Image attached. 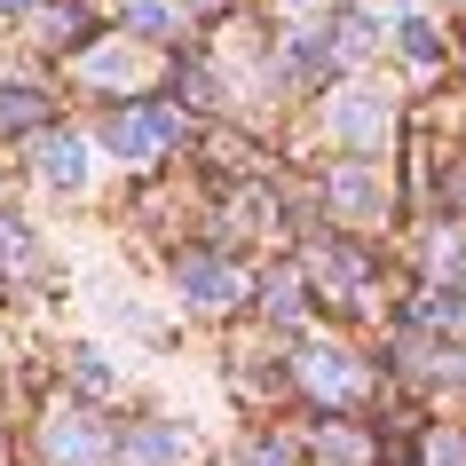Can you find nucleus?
I'll list each match as a JSON object with an SVG mask.
<instances>
[{
    "label": "nucleus",
    "instance_id": "obj_1",
    "mask_svg": "<svg viewBox=\"0 0 466 466\" xmlns=\"http://www.w3.org/2000/svg\"><path fill=\"white\" fill-rule=\"evenodd\" d=\"M167 135H174V111H167V103H135V111L111 119V150H119V158H150Z\"/></svg>",
    "mask_w": 466,
    "mask_h": 466
},
{
    "label": "nucleus",
    "instance_id": "obj_2",
    "mask_svg": "<svg viewBox=\"0 0 466 466\" xmlns=\"http://www.w3.org/2000/svg\"><path fill=\"white\" fill-rule=\"evenodd\" d=\"M40 182L48 190H79L87 182V143H79L72 127H56L48 143H40Z\"/></svg>",
    "mask_w": 466,
    "mask_h": 466
},
{
    "label": "nucleus",
    "instance_id": "obj_3",
    "mask_svg": "<svg viewBox=\"0 0 466 466\" xmlns=\"http://www.w3.org/2000/svg\"><path fill=\"white\" fill-rule=\"evenodd\" d=\"M182 293H190V300H229V293H238V269H229V261L190 253V261H182Z\"/></svg>",
    "mask_w": 466,
    "mask_h": 466
},
{
    "label": "nucleus",
    "instance_id": "obj_4",
    "mask_svg": "<svg viewBox=\"0 0 466 466\" xmlns=\"http://www.w3.org/2000/svg\"><path fill=\"white\" fill-rule=\"evenodd\" d=\"M340 135H348L356 150H364V143H380V96H371V87L340 96Z\"/></svg>",
    "mask_w": 466,
    "mask_h": 466
},
{
    "label": "nucleus",
    "instance_id": "obj_5",
    "mask_svg": "<svg viewBox=\"0 0 466 466\" xmlns=\"http://www.w3.org/2000/svg\"><path fill=\"white\" fill-rule=\"evenodd\" d=\"M56 459H64V466H96L103 459L96 419H56Z\"/></svg>",
    "mask_w": 466,
    "mask_h": 466
},
{
    "label": "nucleus",
    "instance_id": "obj_6",
    "mask_svg": "<svg viewBox=\"0 0 466 466\" xmlns=\"http://www.w3.org/2000/svg\"><path fill=\"white\" fill-rule=\"evenodd\" d=\"M40 119H48L40 87H0V127H40Z\"/></svg>",
    "mask_w": 466,
    "mask_h": 466
},
{
    "label": "nucleus",
    "instance_id": "obj_7",
    "mask_svg": "<svg viewBox=\"0 0 466 466\" xmlns=\"http://www.w3.org/2000/svg\"><path fill=\"white\" fill-rule=\"evenodd\" d=\"M190 459V442H182V427H150V442L135 435V466H174Z\"/></svg>",
    "mask_w": 466,
    "mask_h": 466
},
{
    "label": "nucleus",
    "instance_id": "obj_8",
    "mask_svg": "<svg viewBox=\"0 0 466 466\" xmlns=\"http://www.w3.org/2000/svg\"><path fill=\"white\" fill-rule=\"evenodd\" d=\"M25 8H40V0H0V16H25Z\"/></svg>",
    "mask_w": 466,
    "mask_h": 466
}]
</instances>
